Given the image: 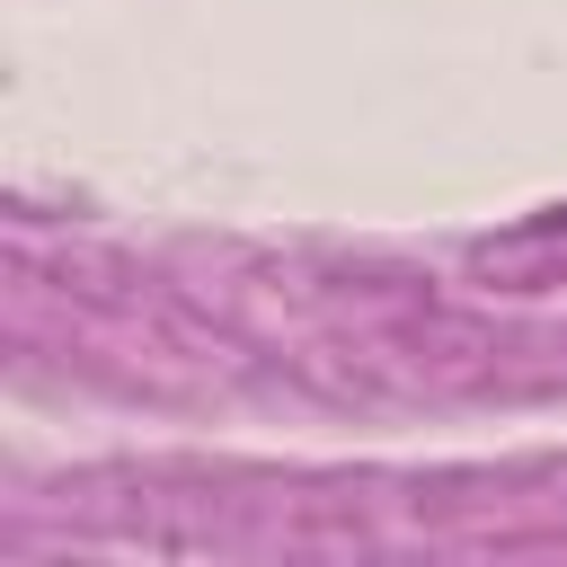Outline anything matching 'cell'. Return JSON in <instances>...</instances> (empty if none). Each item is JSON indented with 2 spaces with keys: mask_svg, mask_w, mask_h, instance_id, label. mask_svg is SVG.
<instances>
[{
  "mask_svg": "<svg viewBox=\"0 0 567 567\" xmlns=\"http://www.w3.org/2000/svg\"><path fill=\"white\" fill-rule=\"evenodd\" d=\"M532 230H567V204L558 213H532Z\"/></svg>",
  "mask_w": 567,
  "mask_h": 567,
  "instance_id": "6da1fadb",
  "label": "cell"
}]
</instances>
